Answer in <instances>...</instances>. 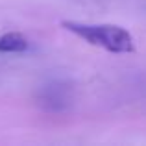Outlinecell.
Masks as SVG:
<instances>
[{
  "instance_id": "cell-1",
  "label": "cell",
  "mask_w": 146,
  "mask_h": 146,
  "mask_svg": "<svg viewBox=\"0 0 146 146\" xmlns=\"http://www.w3.org/2000/svg\"><path fill=\"white\" fill-rule=\"evenodd\" d=\"M65 30L72 32L80 39L91 43L93 46H100L113 54H128L135 50L133 37L128 30L115 24H85L76 21H63L61 22Z\"/></svg>"
},
{
  "instance_id": "cell-2",
  "label": "cell",
  "mask_w": 146,
  "mask_h": 146,
  "mask_svg": "<svg viewBox=\"0 0 146 146\" xmlns=\"http://www.w3.org/2000/svg\"><path fill=\"white\" fill-rule=\"evenodd\" d=\"M37 104L48 113H63L72 104V91L68 83L52 82L46 83L37 93Z\"/></svg>"
},
{
  "instance_id": "cell-3",
  "label": "cell",
  "mask_w": 146,
  "mask_h": 146,
  "mask_svg": "<svg viewBox=\"0 0 146 146\" xmlns=\"http://www.w3.org/2000/svg\"><path fill=\"white\" fill-rule=\"evenodd\" d=\"M28 48V41L22 33L9 32L0 37V54H19Z\"/></svg>"
}]
</instances>
